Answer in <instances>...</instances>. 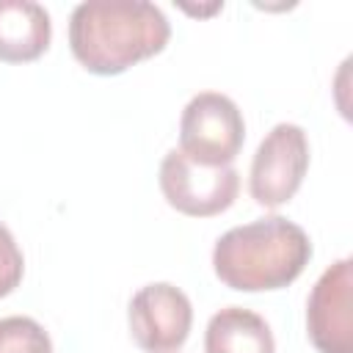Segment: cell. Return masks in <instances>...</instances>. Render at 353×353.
<instances>
[{"instance_id":"3","label":"cell","mask_w":353,"mask_h":353,"mask_svg":"<svg viewBox=\"0 0 353 353\" xmlns=\"http://www.w3.org/2000/svg\"><path fill=\"white\" fill-rule=\"evenodd\" d=\"M245 141L240 108L218 91L196 94L179 119V149L201 165H229Z\"/></svg>"},{"instance_id":"2","label":"cell","mask_w":353,"mask_h":353,"mask_svg":"<svg viewBox=\"0 0 353 353\" xmlns=\"http://www.w3.org/2000/svg\"><path fill=\"white\" fill-rule=\"evenodd\" d=\"M309 259V234L281 215L234 226L212 248L215 276L240 292L281 290L303 273Z\"/></svg>"},{"instance_id":"5","label":"cell","mask_w":353,"mask_h":353,"mask_svg":"<svg viewBox=\"0 0 353 353\" xmlns=\"http://www.w3.org/2000/svg\"><path fill=\"white\" fill-rule=\"evenodd\" d=\"M309 168V141L298 124H276L259 143L251 160V196L262 207H281L290 201Z\"/></svg>"},{"instance_id":"7","label":"cell","mask_w":353,"mask_h":353,"mask_svg":"<svg viewBox=\"0 0 353 353\" xmlns=\"http://www.w3.org/2000/svg\"><path fill=\"white\" fill-rule=\"evenodd\" d=\"M353 262H334L312 287L306 303L309 339L320 353H353Z\"/></svg>"},{"instance_id":"6","label":"cell","mask_w":353,"mask_h":353,"mask_svg":"<svg viewBox=\"0 0 353 353\" xmlns=\"http://www.w3.org/2000/svg\"><path fill=\"white\" fill-rule=\"evenodd\" d=\"M193 306L188 295L168 284H146L130 301V331L141 350L171 353L179 350L190 334Z\"/></svg>"},{"instance_id":"8","label":"cell","mask_w":353,"mask_h":353,"mask_svg":"<svg viewBox=\"0 0 353 353\" xmlns=\"http://www.w3.org/2000/svg\"><path fill=\"white\" fill-rule=\"evenodd\" d=\"M52 25L44 6L33 0H0V61H36L50 47Z\"/></svg>"},{"instance_id":"4","label":"cell","mask_w":353,"mask_h":353,"mask_svg":"<svg viewBox=\"0 0 353 353\" xmlns=\"http://www.w3.org/2000/svg\"><path fill=\"white\" fill-rule=\"evenodd\" d=\"M160 190L182 215L210 218L232 207L240 176L232 165H201L182 149H171L160 163Z\"/></svg>"},{"instance_id":"9","label":"cell","mask_w":353,"mask_h":353,"mask_svg":"<svg viewBox=\"0 0 353 353\" xmlns=\"http://www.w3.org/2000/svg\"><path fill=\"white\" fill-rule=\"evenodd\" d=\"M207 353H276V342L265 317L243 306L215 312L204 331Z\"/></svg>"},{"instance_id":"1","label":"cell","mask_w":353,"mask_h":353,"mask_svg":"<svg viewBox=\"0 0 353 353\" xmlns=\"http://www.w3.org/2000/svg\"><path fill=\"white\" fill-rule=\"evenodd\" d=\"M171 36L165 14L146 0H88L72 11V55L94 74H121L157 55Z\"/></svg>"},{"instance_id":"11","label":"cell","mask_w":353,"mask_h":353,"mask_svg":"<svg viewBox=\"0 0 353 353\" xmlns=\"http://www.w3.org/2000/svg\"><path fill=\"white\" fill-rule=\"evenodd\" d=\"M22 270H25L22 251L14 240V234L0 223V298H6L8 292H14L19 287Z\"/></svg>"},{"instance_id":"10","label":"cell","mask_w":353,"mask_h":353,"mask_svg":"<svg viewBox=\"0 0 353 353\" xmlns=\"http://www.w3.org/2000/svg\"><path fill=\"white\" fill-rule=\"evenodd\" d=\"M0 353H52V342L33 317L14 314L0 320Z\"/></svg>"}]
</instances>
